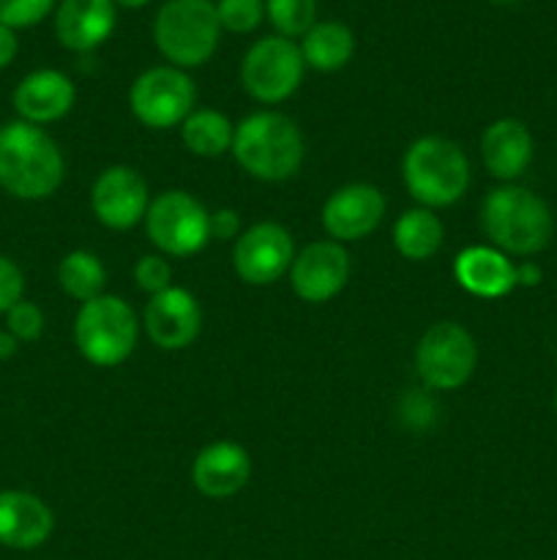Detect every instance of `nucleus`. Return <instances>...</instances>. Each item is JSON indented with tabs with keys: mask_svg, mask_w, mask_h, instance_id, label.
I'll return each mask as SVG.
<instances>
[{
	"mask_svg": "<svg viewBox=\"0 0 557 560\" xmlns=\"http://www.w3.org/2000/svg\"><path fill=\"white\" fill-rule=\"evenodd\" d=\"M66 175L63 153L42 126L9 120L0 126V189L16 200H47Z\"/></svg>",
	"mask_w": 557,
	"mask_h": 560,
	"instance_id": "nucleus-1",
	"label": "nucleus"
},
{
	"mask_svg": "<svg viewBox=\"0 0 557 560\" xmlns=\"http://www.w3.org/2000/svg\"><path fill=\"white\" fill-rule=\"evenodd\" d=\"M481 228L502 255L533 257L549 246L555 219L535 191L506 184L486 195L481 206Z\"/></svg>",
	"mask_w": 557,
	"mask_h": 560,
	"instance_id": "nucleus-2",
	"label": "nucleus"
},
{
	"mask_svg": "<svg viewBox=\"0 0 557 560\" xmlns=\"http://www.w3.org/2000/svg\"><path fill=\"white\" fill-rule=\"evenodd\" d=\"M229 153L251 178L278 184L298 173L304 162V135L293 118L262 109L235 126Z\"/></svg>",
	"mask_w": 557,
	"mask_h": 560,
	"instance_id": "nucleus-3",
	"label": "nucleus"
},
{
	"mask_svg": "<svg viewBox=\"0 0 557 560\" xmlns=\"http://www.w3.org/2000/svg\"><path fill=\"white\" fill-rule=\"evenodd\" d=\"M402 178L420 208H448L467 195L470 159L446 137H418L404 151Z\"/></svg>",
	"mask_w": 557,
	"mask_h": 560,
	"instance_id": "nucleus-4",
	"label": "nucleus"
},
{
	"mask_svg": "<svg viewBox=\"0 0 557 560\" xmlns=\"http://www.w3.org/2000/svg\"><path fill=\"white\" fill-rule=\"evenodd\" d=\"M222 38L213 0H164L153 20L158 52L178 69H197L213 58Z\"/></svg>",
	"mask_w": 557,
	"mask_h": 560,
	"instance_id": "nucleus-5",
	"label": "nucleus"
},
{
	"mask_svg": "<svg viewBox=\"0 0 557 560\" xmlns=\"http://www.w3.org/2000/svg\"><path fill=\"white\" fill-rule=\"evenodd\" d=\"M140 320L134 310L118 295L102 293L85 301L74 317V345L82 359L93 366H118L134 353Z\"/></svg>",
	"mask_w": 557,
	"mask_h": 560,
	"instance_id": "nucleus-6",
	"label": "nucleus"
},
{
	"mask_svg": "<svg viewBox=\"0 0 557 560\" xmlns=\"http://www.w3.org/2000/svg\"><path fill=\"white\" fill-rule=\"evenodd\" d=\"M145 233L164 257H191L211 241V211L189 191H162L147 206Z\"/></svg>",
	"mask_w": 557,
	"mask_h": 560,
	"instance_id": "nucleus-7",
	"label": "nucleus"
},
{
	"mask_svg": "<svg viewBox=\"0 0 557 560\" xmlns=\"http://www.w3.org/2000/svg\"><path fill=\"white\" fill-rule=\"evenodd\" d=\"M478 345L459 323H435L415 348V372L426 392H457L473 377Z\"/></svg>",
	"mask_w": 557,
	"mask_h": 560,
	"instance_id": "nucleus-8",
	"label": "nucleus"
},
{
	"mask_svg": "<svg viewBox=\"0 0 557 560\" xmlns=\"http://www.w3.org/2000/svg\"><path fill=\"white\" fill-rule=\"evenodd\" d=\"M304 55L293 38L265 36L251 44L240 63L244 91L260 104H282L304 82Z\"/></svg>",
	"mask_w": 557,
	"mask_h": 560,
	"instance_id": "nucleus-9",
	"label": "nucleus"
},
{
	"mask_svg": "<svg viewBox=\"0 0 557 560\" xmlns=\"http://www.w3.org/2000/svg\"><path fill=\"white\" fill-rule=\"evenodd\" d=\"M194 80L178 66H153L142 71L129 91L134 118L147 129H173L194 113Z\"/></svg>",
	"mask_w": 557,
	"mask_h": 560,
	"instance_id": "nucleus-10",
	"label": "nucleus"
},
{
	"mask_svg": "<svg viewBox=\"0 0 557 560\" xmlns=\"http://www.w3.org/2000/svg\"><path fill=\"white\" fill-rule=\"evenodd\" d=\"M295 241L278 222H257L238 235L233 249V268L246 284L268 288L278 282L295 260Z\"/></svg>",
	"mask_w": 557,
	"mask_h": 560,
	"instance_id": "nucleus-11",
	"label": "nucleus"
},
{
	"mask_svg": "<svg viewBox=\"0 0 557 560\" xmlns=\"http://www.w3.org/2000/svg\"><path fill=\"white\" fill-rule=\"evenodd\" d=\"M147 206H151L147 180L126 164L104 170L91 189L93 213L109 230H131L145 222Z\"/></svg>",
	"mask_w": 557,
	"mask_h": 560,
	"instance_id": "nucleus-12",
	"label": "nucleus"
},
{
	"mask_svg": "<svg viewBox=\"0 0 557 560\" xmlns=\"http://www.w3.org/2000/svg\"><path fill=\"white\" fill-rule=\"evenodd\" d=\"M349 279V255L339 241H315L295 255L289 266L293 293L306 304L336 299Z\"/></svg>",
	"mask_w": 557,
	"mask_h": 560,
	"instance_id": "nucleus-13",
	"label": "nucleus"
},
{
	"mask_svg": "<svg viewBox=\"0 0 557 560\" xmlns=\"http://www.w3.org/2000/svg\"><path fill=\"white\" fill-rule=\"evenodd\" d=\"M386 197L371 184H347L333 191L322 206V228L339 244H353L380 228Z\"/></svg>",
	"mask_w": 557,
	"mask_h": 560,
	"instance_id": "nucleus-14",
	"label": "nucleus"
},
{
	"mask_svg": "<svg viewBox=\"0 0 557 560\" xmlns=\"http://www.w3.org/2000/svg\"><path fill=\"white\" fill-rule=\"evenodd\" d=\"M142 326L156 348L183 350L200 337L202 310L189 290L173 284V288L151 295L145 312H142Z\"/></svg>",
	"mask_w": 557,
	"mask_h": 560,
	"instance_id": "nucleus-15",
	"label": "nucleus"
},
{
	"mask_svg": "<svg viewBox=\"0 0 557 560\" xmlns=\"http://www.w3.org/2000/svg\"><path fill=\"white\" fill-rule=\"evenodd\" d=\"M11 102H14L20 120L33 126H47L71 113L76 102V88L63 71L36 69L22 77Z\"/></svg>",
	"mask_w": 557,
	"mask_h": 560,
	"instance_id": "nucleus-16",
	"label": "nucleus"
},
{
	"mask_svg": "<svg viewBox=\"0 0 557 560\" xmlns=\"http://www.w3.org/2000/svg\"><path fill=\"white\" fill-rule=\"evenodd\" d=\"M251 476V457L240 443H208L191 463V481L197 490L213 501H227L238 495Z\"/></svg>",
	"mask_w": 557,
	"mask_h": 560,
	"instance_id": "nucleus-17",
	"label": "nucleus"
},
{
	"mask_svg": "<svg viewBox=\"0 0 557 560\" xmlns=\"http://www.w3.org/2000/svg\"><path fill=\"white\" fill-rule=\"evenodd\" d=\"M118 11L112 0H60L55 9V36L71 52H93L115 31Z\"/></svg>",
	"mask_w": 557,
	"mask_h": 560,
	"instance_id": "nucleus-18",
	"label": "nucleus"
},
{
	"mask_svg": "<svg viewBox=\"0 0 557 560\" xmlns=\"http://www.w3.org/2000/svg\"><path fill=\"white\" fill-rule=\"evenodd\" d=\"M55 514L38 495L25 490L0 492V545L36 550L52 536Z\"/></svg>",
	"mask_w": 557,
	"mask_h": 560,
	"instance_id": "nucleus-19",
	"label": "nucleus"
},
{
	"mask_svg": "<svg viewBox=\"0 0 557 560\" xmlns=\"http://www.w3.org/2000/svg\"><path fill=\"white\" fill-rule=\"evenodd\" d=\"M453 277L475 299H502L517 288V262L495 246H467L453 260Z\"/></svg>",
	"mask_w": 557,
	"mask_h": 560,
	"instance_id": "nucleus-20",
	"label": "nucleus"
},
{
	"mask_svg": "<svg viewBox=\"0 0 557 560\" xmlns=\"http://www.w3.org/2000/svg\"><path fill=\"white\" fill-rule=\"evenodd\" d=\"M533 135L517 118H500L486 126L481 137V159L489 175L513 184L533 162Z\"/></svg>",
	"mask_w": 557,
	"mask_h": 560,
	"instance_id": "nucleus-21",
	"label": "nucleus"
},
{
	"mask_svg": "<svg viewBox=\"0 0 557 560\" xmlns=\"http://www.w3.org/2000/svg\"><path fill=\"white\" fill-rule=\"evenodd\" d=\"M355 52V36L342 22H315L309 33L300 42V55L304 63L315 71L331 74V71L344 69Z\"/></svg>",
	"mask_w": 557,
	"mask_h": 560,
	"instance_id": "nucleus-22",
	"label": "nucleus"
},
{
	"mask_svg": "<svg viewBox=\"0 0 557 560\" xmlns=\"http://www.w3.org/2000/svg\"><path fill=\"white\" fill-rule=\"evenodd\" d=\"M442 238H446V230L429 208H410L393 224V246L404 260H429L440 252Z\"/></svg>",
	"mask_w": 557,
	"mask_h": 560,
	"instance_id": "nucleus-23",
	"label": "nucleus"
},
{
	"mask_svg": "<svg viewBox=\"0 0 557 560\" xmlns=\"http://www.w3.org/2000/svg\"><path fill=\"white\" fill-rule=\"evenodd\" d=\"M235 126L218 109H194L189 118L180 124V140L186 151L202 159H218L233 151Z\"/></svg>",
	"mask_w": 557,
	"mask_h": 560,
	"instance_id": "nucleus-24",
	"label": "nucleus"
},
{
	"mask_svg": "<svg viewBox=\"0 0 557 560\" xmlns=\"http://www.w3.org/2000/svg\"><path fill=\"white\" fill-rule=\"evenodd\" d=\"M58 282L66 295L85 304V301L98 299L107 284V271H104L98 255L87 249H74L60 260L58 266Z\"/></svg>",
	"mask_w": 557,
	"mask_h": 560,
	"instance_id": "nucleus-25",
	"label": "nucleus"
},
{
	"mask_svg": "<svg viewBox=\"0 0 557 560\" xmlns=\"http://www.w3.org/2000/svg\"><path fill=\"white\" fill-rule=\"evenodd\" d=\"M265 14L278 36H306L317 22V0H265Z\"/></svg>",
	"mask_w": 557,
	"mask_h": 560,
	"instance_id": "nucleus-26",
	"label": "nucleus"
},
{
	"mask_svg": "<svg viewBox=\"0 0 557 560\" xmlns=\"http://www.w3.org/2000/svg\"><path fill=\"white\" fill-rule=\"evenodd\" d=\"M218 25L229 33H251L260 27L265 16V0H218L216 3Z\"/></svg>",
	"mask_w": 557,
	"mask_h": 560,
	"instance_id": "nucleus-27",
	"label": "nucleus"
},
{
	"mask_svg": "<svg viewBox=\"0 0 557 560\" xmlns=\"http://www.w3.org/2000/svg\"><path fill=\"white\" fill-rule=\"evenodd\" d=\"M58 0H0V25L20 31V27H33L58 9Z\"/></svg>",
	"mask_w": 557,
	"mask_h": 560,
	"instance_id": "nucleus-28",
	"label": "nucleus"
},
{
	"mask_svg": "<svg viewBox=\"0 0 557 560\" xmlns=\"http://www.w3.org/2000/svg\"><path fill=\"white\" fill-rule=\"evenodd\" d=\"M134 282L142 293H162V290L173 288V266H169L164 255L140 257L134 266Z\"/></svg>",
	"mask_w": 557,
	"mask_h": 560,
	"instance_id": "nucleus-29",
	"label": "nucleus"
},
{
	"mask_svg": "<svg viewBox=\"0 0 557 560\" xmlns=\"http://www.w3.org/2000/svg\"><path fill=\"white\" fill-rule=\"evenodd\" d=\"M5 331L14 334L20 342H33L44 334V312L33 301L22 299L5 312Z\"/></svg>",
	"mask_w": 557,
	"mask_h": 560,
	"instance_id": "nucleus-30",
	"label": "nucleus"
},
{
	"mask_svg": "<svg viewBox=\"0 0 557 560\" xmlns=\"http://www.w3.org/2000/svg\"><path fill=\"white\" fill-rule=\"evenodd\" d=\"M25 295V277H22L20 266L11 257L0 255V315L20 304Z\"/></svg>",
	"mask_w": 557,
	"mask_h": 560,
	"instance_id": "nucleus-31",
	"label": "nucleus"
},
{
	"mask_svg": "<svg viewBox=\"0 0 557 560\" xmlns=\"http://www.w3.org/2000/svg\"><path fill=\"white\" fill-rule=\"evenodd\" d=\"M240 219L233 208H216L211 213V238L216 241H238Z\"/></svg>",
	"mask_w": 557,
	"mask_h": 560,
	"instance_id": "nucleus-32",
	"label": "nucleus"
},
{
	"mask_svg": "<svg viewBox=\"0 0 557 560\" xmlns=\"http://www.w3.org/2000/svg\"><path fill=\"white\" fill-rule=\"evenodd\" d=\"M16 49H20V42H16V33L11 31V27L0 25V71H3L5 66L14 63Z\"/></svg>",
	"mask_w": 557,
	"mask_h": 560,
	"instance_id": "nucleus-33",
	"label": "nucleus"
},
{
	"mask_svg": "<svg viewBox=\"0 0 557 560\" xmlns=\"http://www.w3.org/2000/svg\"><path fill=\"white\" fill-rule=\"evenodd\" d=\"M541 279H544V271L538 262L524 260L517 266V288H538Z\"/></svg>",
	"mask_w": 557,
	"mask_h": 560,
	"instance_id": "nucleus-34",
	"label": "nucleus"
},
{
	"mask_svg": "<svg viewBox=\"0 0 557 560\" xmlns=\"http://www.w3.org/2000/svg\"><path fill=\"white\" fill-rule=\"evenodd\" d=\"M16 348H20V339L11 331H0V361L11 359L16 353Z\"/></svg>",
	"mask_w": 557,
	"mask_h": 560,
	"instance_id": "nucleus-35",
	"label": "nucleus"
},
{
	"mask_svg": "<svg viewBox=\"0 0 557 560\" xmlns=\"http://www.w3.org/2000/svg\"><path fill=\"white\" fill-rule=\"evenodd\" d=\"M115 5H123V9H142V5H147L151 0H112Z\"/></svg>",
	"mask_w": 557,
	"mask_h": 560,
	"instance_id": "nucleus-36",
	"label": "nucleus"
},
{
	"mask_svg": "<svg viewBox=\"0 0 557 560\" xmlns=\"http://www.w3.org/2000/svg\"><path fill=\"white\" fill-rule=\"evenodd\" d=\"M489 3H497V5H511V3H517V0H489Z\"/></svg>",
	"mask_w": 557,
	"mask_h": 560,
	"instance_id": "nucleus-37",
	"label": "nucleus"
},
{
	"mask_svg": "<svg viewBox=\"0 0 557 560\" xmlns=\"http://www.w3.org/2000/svg\"><path fill=\"white\" fill-rule=\"evenodd\" d=\"M555 413H557V392H555Z\"/></svg>",
	"mask_w": 557,
	"mask_h": 560,
	"instance_id": "nucleus-38",
	"label": "nucleus"
}]
</instances>
